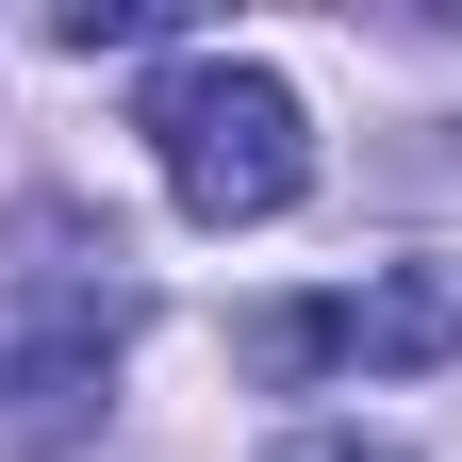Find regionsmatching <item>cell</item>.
Instances as JSON below:
<instances>
[{
  "instance_id": "cell-1",
  "label": "cell",
  "mask_w": 462,
  "mask_h": 462,
  "mask_svg": "<svg viewBox=\"0 0 462 462\" xmlns=\"http://www.w3.org/2000/svg\"><path fill=\"white\" fill-rule=\"evenodd\" d=\"M149 165H165V199H182L199 231H264V215H298L314 199V116L281 67H248V50H182V67L149 83Z\"/></svg>"
},
{
  "instance_id": "cell-2",
  "label": "cell",
  "mask_w": 462,
  "mask_h": 462,
  "mask_svg": "<svg viewBox=\"0 0 462 462\" xmlns=\"http://www.w3.org/2000/svg\"><path fill=\"white\" fill-rule=\"evenodd\" d=\"M116 346H133V281H116V248H17L0 264V430L50 446L99 413Z\"/></svg>"
},
{
  "instance_id": "cell-3",
  "label": "cell",
  "mask_w": 462,
  "mask_h": 462,
  "mask_svg": "<svg viewBox=\"0 0 462 462\" xmlns=\"http://www.w3.org/2000/svg\"><path fill=\"white\" fill-rule=\"evenodd\" d=\"M462 346V264H396V281H346V298H281V314H248L231 330V364L248 380H413V364H446Z\"/></svg>"
},
{
  "instance_id": "cell-4",
  "label": "cell",
  "mask_w": 462,
  "mask_h": 462,
  "mask_svg": "<svg viewBox=\"0 0 462 462\" xmlns=\"http://www.w3.org/2000/svg\"><path fill=\"white\" fill-rule=\"evenodd\" d=\"M264 462H413V446H380V430H281Z\"/></svg>"
}]
</instances>
